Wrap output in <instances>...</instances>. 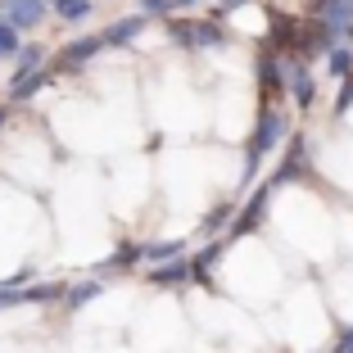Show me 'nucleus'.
Segmentation results:
<instances>
[{
	"mask_svg": "<svg viewBox=\"0 0 353 353\" xmlns=\"http://www.w3.org/2000/svg\"><path fill=\"white\" fill-rule=\"evenodd\" d=\"M141 28H145V14H127V19H114L109 28L100 32V46L109 50V46H127L141 37Z\"/></svg>",
	"mask_w": 353,
	"mask_h": 353,
	"instance_id": "obj_3",
	"label": "nucleus"
},
{
	"mask_svg": "<svg viewBox=\"0 0 353 353\" xmlns=\"http://www.w3.org/2000/svg\"><path fill=\"white\" fill-rule=\"evenodd\" d=\"M268 195H272V181H268V186H259V195L250 199V208H245V213H240V218L231 222V236H250V231L259 227V218H263V204H268Z\"/></svg>",
	"mask_w": 353,
	"mask_h": 353,
	"instance_id": "obj_6",
	"label": "nucleus"
},
{
	"mask_svg": "<svg viewBox=\"0 0 353 353\" xmlns=\"http://www.w3.org/2000/svg\"><path fill=\"white\" fill-rule=\"evenodd\" d=\"M222 218H227V208H213V213H208V222H204V231H208V236H213V231L222 227Z\"/></svg>",
	"mask_w": 353,
	"mask_h": 353,
	"instance_id": "obj_24",
	"label": "nucleus"
},
{
	"mask_svg": "<svg viewBox=\"0 0 353 353\" xmlns=\"http://www.w3.org/2000/svg\"><path fill=\"white\" fill-rule=\"evenodd\" d=\"M285 86H290V95H294V104H299V109H308V104L317 100V82H312L308 63H294L290 73H285Z\"/></svg>",
	"mask_w": 353,
	"mask_h": 353,
	"instance_id": "obj_5",
	"label": "nucleus"
},
{
	"mask_svg": "<svg viewBox=\"0 0 353 353\" xmlns=\"http://www.w3.org/2000/svg\"><path fill=\"white\" fill-rule=\"evenodd\" d=\"M141 10H145V19H150V14H168V10H172V0H141Z\"/></svg>",
	"mask_w": 353,
	"mask_h": 353,
	"instance_id": "obj_23",
	"label": "nucleus"
},
{
	"mask_svg": "<svg viewBox=\"0 0 353 353\" xmlns=\"http://www.w3.org/2000/svg\"><path fill=\"white\" fill-rule=\"evenodd\" d=\"M344 82L349 86H340V95H335V114H344V109L353 104V77H344Z\"/></svg>",
	"mask_w": 353,
	"mask_h": 353,
	"instance_id": "obj_21",
	"label": "nucleus"
},
{
	"mask_svg": "<svg viewBox=\"0 0 353 353\" xmlns=\"http://www.w3.org/2000/svg\"><path fill=\"white\" fill-rule=\"evenodd\" d=\"M168 37H172L181 50H199V19H172L168 23Z\"/></svg>",
	"mask_w": 353,
	"mask_h": 353,
	"instance_id": "obj_9",
	"label": "nucleus"
},
{
	"mask_svg": "<svg viewBox=\"0 0 353 353\" xmlns=\"http://www.w3.org/2000/svg\"><path fill=\"white\" fill-rule=\"evenodd\" d=\"M326 59H331V73L335 77H353V50H349V46H331Z\"/></svg>",
	"mask_w": 353,
	"mask_h": 353,
	"instance_id": "obj_18",
	"label": "nucleus"
},
{
	"mask_svg": "<svg viewBox=\"0 0 353 353\" xmlns=\"http://www.w3.org/2000/svg\"><path fill=\"white\" fill-rule=\"evenodd\" d=\"M19 32L14 28H5V23H0V59H14V54H19Z\"/></svg>",
	"mask_w": 353,
	"mask_h": 353,
	"instance_id": "obj_20",
	"label": "nucleus"
},
{
	"mask_svg": "<svg viewBox=\"0 0 353 353\" xmlns=\"http://www.w3.org/2000/svg\"><path fill=\"white\" fill-rule=\"evenodd\" d=\"M303 168H308V141H303V136H294V141H290V159H285V163H281V172L272 176V186H281V181L299 176Z\"/></svg>",
	"mask_w": 353,
	"mask_h": 353,
	"instance_id": "obj_7",
	"label": "nucleus"
},
{
	"mask_svg": "<svg viewBox=\"0 0 353 353\" xmlns=\"http://www.w3.org/2000/svg\"><path fill=\"white\" fill-rule=\"evenodd\" d=\"M100 294V281H82V285H63V308L68 312H77V308H86V303Z\"/></svg>",
	"mask_w": 353,
	"mask_h": 353,
	"instance_id": "obj_11",
	"label": "nucleus"
},
{
	"mask_svg": "<svg viewBox=\"0 0 353 353\" xmlns=\"http://www.w3.org/2000/svg\"><path fill=\"white\" fill-rule=\"evenodd\" d=\"M5 123H10V109H0V127H5Z\"/></svg>",
	"mask_w": 353,
	"mask_h": 353,
	"instance_id": "obj_27",
	"label": "nucleus"
},
{
	"mask_svg": "<svg viewBox=\"0 0 353 353\" xmlns=\"http://www.w3.org/2000/svg\"><path fill=\"white\" fill-rule=\"evenodd\" d=\"M50 14V0H0V23L14 32H37Z\"/></svg>",
	"mask_w": 353,
	"mask_h": 353,
	"instance_id": "obj_2",
	"label": "nucleus"
},
{
	"mask_svg": "<svg viewBox=\"0 0 353 353\" xmlns=\"http://www.w3.org/2000/svg\"><path fill=\"white\" fill-rule=\"evenodd\" d=\"M195 5H204V0H172V10H195Z\"/></svg>",
	"mask_w": 353,
	"mask_h": 353,
	"instance_id": "obj_26",
	"label": "nucleus"
},
{
	"mask_svg": "<svg viewBox=\"0 0 353 353\" xmlns=\"http://www.w3.org/2000/svg\"><path fill=\"white\" fill-rule=\"evenodd\" d=\"M150 281H154V285H181V281H190V268H186V259H172V263L150 272Z\"/></svg>",
	"mask_w": 353,
	"mask_h": 353,
	"instance_id": "obj_13",
	"label": "nucleus"
},
{
	"mask_svg": "<svg viewBox=\"0 0 353 353\" xmlns=\"http://www.w3.org/2000/svg\"><path fill=\"white\" fill-rule=\"evenodd\" d=\"M50 82V68H37V73H23L10 82V100H32V95L41 91V86Z\"/></svg>",
	"mask_w": 353,
	"mask_h": 353,
	"instance_id": "obj_8",
	"label": "nucleus"
},
{
	"mask_svg": "<svg viewBox=\"0 0 353 353\" xmlns=\"http://www.w3.org/2000/svg\"><path fill=\"white\" fill-rule=\"evenodd\" d=\"M240 5H250V0H218V10H213V23L227 19V14H231V10H240Z\"/></svg>",
	"mask_w": 353,
	"mask_h": 353,
	"instance_id": "obj_22",
	"label": "nucleus"
},
{
	"mask_svg": "<svg viewBox=\"0 0 353 353\" xmlns=\"http://www.w3.org/2000/svg\"><path fill=\"white\" fill-rule=\"evenodd\" d=\"M41 63H46V46H19V54H14V77L37 73Z\"/></svg>",
	"mask_w": 353,
	"mask_h": 353,
	"instance_id": "obj_14",
	"label": "nucleus"
},
{
	"mask_svg": "<svg viewBox=\"0 0 353 353\" xmlns=\"http://www.w3.org/2000/svg\"><path fill=\"white\" fill-rule=\"evenodd\" d=\"M259 77H263V95L285 91V68H281L272 54H263V59H259Z\"/></svg>",
	"mask_w": 353,
	"mask_h": 353,
	"instance_id": "obj_10",
	"label": "nucleus"
},
{
	"mask_svg": "<svg viewBox=\"0 0 353 353\" xmlns=\"http://www.w3.org/2000/svg\"><path fill=\"white\" fill-rule=\"evenodd\" d=\"M136 259H141V245H127V250H118L100 272H127V268H136Z\"/></svg>",
	"mask_w": 353,
	"mask_h": 353,
	"instance_id": "obj_19",
	"label": "nucleus"
},
{
	"mask_svg": "<svg viewBox=\"0 0 353 353\" xmlns=\"http://www.w3.org/2000/svg\"><path fill=\"white\" fill-rule=\"evenodd\" d=\"M141 259H150V263L181 259V240H159V245H141Z\"/></svg>",
	"mask_w": 353,
	"mask_h": 353,
	"instance_id": "obj_17",
	"label": "nucleus"
},
{
	"mask_svg": "<svg viewBox=\"0 0 353 353\" xmlns=\"http://www.w3.org/2000/svg\"><path fill=\"white\" fill-rule=\"evenodd\" d=\"M104 46H100V37H77V41H68L59 50V68H82L86 59H95Z\"/></svg>",
	"mask_w": 353,
	"mask_h": 353,
	"instance_id": "obj_4",
	"label": "nucleus"
},
{
	"mask_svg": "<svg viewBox=\"0 0 353 353\" xmlns=\"http://www.w3.org/2000/svg\"><path fill=\"white\" fill-rule=\"evenodd\" d=\"M50 10L59 14L63 23H86L95 5H91V0H50Z\"/></svg>",
	"mask_w": 353,
	"mask_h": 353,
	"instance_id": "obj_12",
	"label": "nucleus"
},
{
	"mask_svg": "<svg viewBox=\"0 0 353 353\" xmlns=\"http://www.w3.org/2000/svg\"><path fill=\"white\" fill-rule=\"evenodd\" d=\"M218 254H222V245H208L204 254H195V259L186 263V268H190V276H195V281H208V272H213V263H218Z\"/></svg>",
	"mask_w": 353,
	"mask_h": 353,
	"instance_id": "obj_16",
	"label": "nucleus"
},
{
	"mask_svg": "<svg viewBox=\"0 0 353 353\" xmlns=\"http://www.w3.org/2000/svg\"><path fill=\"white\" fill-rule=\"evenodd\" d=\"M285 127H290V123H285V114H281V109H272V104H263L259 127H254V141H250V172L281 145V141H285Z\"/></svg>",
	"mask_w": 353,
	"mask_h": 353,
	"instance_id": "obj_1",
	"label": "nucleus"
},
{
	"mask_svg": "<svg viewBox=\"0 0 353 353\" xmlns=\"http://www.w3.org/2000/svg\"><path fill=\"white\" fill-rule=\"evenodd\" d=\"M63 299V285L59 281H41V285H23V303H54Z\"/></svg>",
	"mask_w": 353,
	"mask_h": 353,
	"instance_id": "obj_15",
	"label": "nucleus"
},
{
	"mask_svg": "<svg viewBox=\"0 0 353 353\" xmlns=\"http://www.w3.org/2000/svg\"><path fill=\"white\" fill-rule=\"evenodd\" d=\"M335 353H353V326L340 335V344H335Z\"/></svg>",
	"mask_w": 353,
	"mask_h": 353,
	"instance_id": "obj_25",
	"label": "nucleus"
}]
</instances>
